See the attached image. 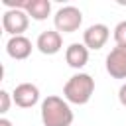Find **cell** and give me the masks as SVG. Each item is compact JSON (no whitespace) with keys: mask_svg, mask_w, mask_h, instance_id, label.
Here are the masks:
<instances>
[{"mask_svg":"<svg viewBox=\"0 0 126 126\" xmlns=\"http://www.w3.org/2000/svg\"><path fill=\"white\" fill-rule=\"evenodd\" d=\"M41 122L43 126H71L73 124V110L69 102L57 94H49L41 100Z\"/></svg>","mask_w":126,"mask_h":126,"instance_id":"cell-1","label":"cell"},{"mask_svg":"<svg viewBox=\"0 0 126 126\" xmlns=\"http://www.w3.org/2000/svg\"><path fill=\"white\" fill-rule=\"evenodd\" d=\"M94 93V79L89 73H75L63 85V98L69 104H87Z\"/></svg>","mask_w":126,"mask_h":126,"instance_id":"cell-2","label":"cell"},{"mask_svg":"<svg viewBox=\"0 0 126 126\" xmlns=\"http://www.w3.org/2000/svg\"><path fill=\"white\" fill-rule=\"evenodd\" d=\"M2 4L10 10V8H18L24 10L32 20L35 22H43L47 20V16L51 14V2L49 0H2Z\"/></svg>","mask_w":126,"mask_h":126,"instance_id":"cell-3","label":"cell"},{"mask_svg":"<svg viewBox=\"0 0 126 126\" xmlns=\"http://www.w3.org/2000/svg\"><path fill=\"white\" fill-rule=\"evenodd\" d=\"M83 24V12L77 6H63L55 12L53 16V26L55 30L61 33H73L81 28Z\"/></svg>","mask_w":126,"mask_h":126,"instance_id":"cell-4","label":"cell"},{"mask_svg":"<svg viewBox=\"0 0 126 126\" xmlns=\"http://www.w3.org/2000/svg\"><path fill=\"white\" fill-rule=\"evenodd\" d=\"M30 26V16L24 12V10H18V8H10L4 12L2 16V28L6 33H10V37L14 35H24V32L28 30Z\"/></svg>","mask_w":126,"mask_h":126,"instance_id":"cell-5","label":"cell"},{"mask_svg":"<svg viewBox=\"0 0 126 126\" xmlns=\"http://www.w3.org/2000/svg\"><path fill=\"white\" fill-rule=\"evenodd\" d=\"M104 67L112 79H126V45H114L106 55Z\"/></svg>","mask_w":126,"mask_h":126,"instance_id":"cell-6","label":"cell"},{"mask_svg":"<svg viewBox=\"0 0 126 126\" xmlns=\"http://www.w3.org/2000/svg\"><path fill=\"white\" fill-rule=\"evenodd\" d=\"M110 37V30L106 24H93L89 26L85 32H83V43L87 45V49L91 51H96V49H102L106 45Z\"/></svg>","mask_w":126,"mask_h":126,"instance_id":"cell-7","label":"cell"},{"mask_svg":"<svg viewBox=\"0 0 126 126\" xmlns=\"http://www.w3.org/2000/svg\"><path fill=\"white\" fill-rule=\"evenodd\" d=\"M12 98H14L16 106H20V108H32L39 100V89L33 83H20L12 91Z\"/></svg>","mask_w":126,"mask_h":126,"instance_id":"cell-8","label":"cell"},{"mask_svg":"<svg viewBox=\"0 0 126 126\" xmlns=\"http://www.w3.org/2000/svg\"><path fill=\"white\" fill-rule=\"evenodd\" d=\"M35 47H37V51L43 53V55H55V53H59L61 47H63V37H61V33H59L57 30H45V32H41V33L37 35Z\"/></svg>","mask_w":126,"mask_h":126,"instance_id":"cell-9","label":"cell"},{"mask_svg":"<svg viewBox=\"0 0 126 126\" xmlns=\"http://www.w3.org/2000/svg\"><path fill=\"white\" fill-rule=\"evenodd\" d=\"M32 49H33L32 39H28L26 35H14V37H10L6 41V53L16 61L28 59L32 55Z\"/></svg>","mask_w":126,"mask_h":126,"instance_id":"cell-10","label":"cell"},{"mask_svg":"<svg viewBox=\"0 0 126 126\" xmlns=\"http://www.w3.org/2000/svg\"><path fill=\"white\" fill-rule=\"evenodd\" d=\"M65 61L73 69H83L89 63V49L85 43H71L65 49Z\"/></svg>","mask_w":126,"mask_h":126,"instance_id":"cell-11","label":"cell"},{"mask_svg":"<svg viewBox=\"0 0 126 126\" xmlns=\"http://www.w3.org/2000/svg\"><path fill=\"white\" fill-rule=\"evenodd\" d=\"M112 35H114L116 45H126V20H122V22H118L114 26Z\"/></svg>","mask_w":126,"mask_h":126,"instance_id":"cell-12","label":"cell"},{"mask_svg":"<svg viewBox=\"0 0 126 126\" xmlns=\"http://www.w3.org/2000/svg\"><path fill=\"white\" fill-rule=\"evenodd\" d=\"M14 102V98H12V93H8V91H0V114H6L8 110H10V104Z\"/></svg>","mask_w":126,"mask_h":126,"instance_id":"cell-13","label":"cell"},{"mask_svg":"<svg viewBox=\"0 0 126 126\" xmlns=\"http://www.w3.org/2000/svg\"><path fill=\"white\" fill-rule=\"evenodd\" d=\"M118 100L122 106H126V83H122V87L118 89Z\"/></svg>","mask_w":126,"mask_h":126,"instance_id":"cell-14","label":"cell"},{"mask_svg":"<svg viewBox=\"0 0 126 126\" xmlns=\"http://www.w3.org/2000/svg\"><path fill=\"white\" fill-rule=\"evenodd\" d=\"M0 126H12V122H10L6 116H2V118H0Z\"/></svg>","mask_w":126,"mask_h":126,"instance_id":"cell-15","label":"cell"}]
</instances>
